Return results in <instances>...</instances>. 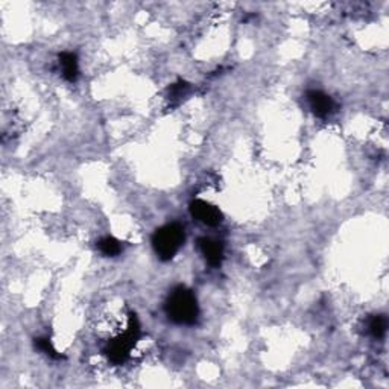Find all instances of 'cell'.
<instances>
[{"mask_svg":"<svg viewBox=\"0 0 389 389\" xmlns=\"http://www.w3.org/2000/svg\"><path fill=\"white\" fill-rule=\"evenodd\" d=\"M386 328H388V321L383 315H376V317H372L370 319L368 330L376 339H381V337L386 335Z\"/></svg>","mask_w":389,"mask_h":389,"instance_id":"9c48e42d","label":"cell"},{"mask_svg":"<svg viewBox=\"0 0 389 389\" xmlns=\"http://www.w3.org/2000/svg\"><path fill=\"white\" fill-rule=\"evenodd\" d=\"M190 215H192L196 221L209 227H216L224 221L222 211L215 207L213 204L202 200H193L190 202Z\"/></svg>","mask_w":389,"mask_h":389,"instance_id":"277c9868","label":"cell"},{"mask_svg":"<svg viewBox=\"0 0 389 389\" xmlns=\"http://www.w3.org/2000/svg\"><path fill=\"white\" fill-rule=\"evenodd\" d=\"M165 311L167 318L180 326H193L200 317V306L195 293L186 286H177L171 291Z\"/></svg>","mask_w":389,"mask_h":389,"instance_id":"6da1fadb","label":"cell"},{"mask_svg":"<svg viewBox=\"0 0 389 389\" xmlns=\"http://www.w3.org/2000/svg\"><path fill=\"white\" fill-rule=\"evenodd\" d=\"M189 89H190V85L187 83H185V81H178L177 84H172L171 87H169L167 98L171 102L181 101V98H185L187 94Z\"/></svg>","mask_w":389,"mask_h":389,"instance_id":"8fae6325","label":"cell"},{"mask_svg":"<svg viewBox=\"0 0 389 389\" xmlns=\"http://www.w3.org/2000/svg\"><path fill=\"white\" fill-rule=\"evenodd\" d=\"M140 322H138L136 313H129L128 327L125 328L123 333L109 341L105 347L108 361L114 365H122L127 362L131 355V350H133L137 341L140 339Z\"/></svg>","mask_w":389,"mask_h":389,"instance_id":"7a4b0ae2","label":"cell"},{"mask_svg":"<svg viewBox=\"0 0 389 389\" xmlns=\"http://www.w3.org/2000/svg\"><path fill=\"white\" fill-rule=\"evenodd\" d=\"M35 348H39L41 353H45L49 357L56 359V361H60V359H63V356L55 350V347L52 345V342H50L49 337H36V339H35Z\"/></svg>","mask_w":389,"mask_h":389,"instance_id":"30bf717a","label":"cell"},{"mask_svg":"<svg viewBox=\"0 0 389 389\" xmlns=\"http://www.w3.org/2000/svg\"><path fill=\"white\" fill-rule=\"evenodd\" d=\"M307 104H309L312 113L319 117V119H326L330 114L335 112V101L321 90H309L306 94Z\"/></svg>","mask_w":389,"mask_h":389,"instance_id":"5b68a950","label":"cell"},{"mask_svg":"<svg viewBox=\"0 0 389 389\" xmlns=\"http://www.w3.org/2000/svg\"><path fill=\"white\" fill-rule=\"evenodd\" d=\"M98 249L105 257H117L123 251V246L120 240H117L113 236H105L98 242Z\"/></svg>","mask_w":389,"mask_h":389,"instance_id":"ba28073f","label":"cell"},{"mask_svg":"<svg viewBox=\"0 0 389 389\" xmlns=\"http://www.w3.org/2000/svg\"><path fill=\"white\" fill-rule=\"evenodd\" d=\"M186 240L185 227L177 222L166 224L156 230L152 234V246L154 251L158 255L160 260L169 262L178 254L182 244Z\"/></svg>","mask_w":389,"mask_h":389,"instance_id":"3957f363","label":"cell"},{"mask_svg":"<svg viewBox=\"0 0 389 389\" xmlns=\"http://www.w3.org/2000/svg\"><path fill=\"white\" fill-rule=\"evenodd\" d=\"M198 249L202 254L205 262L213 268H219L224 260V245L213 238L198 239Z\"/></svg>","mask_w":389,"mask_h":389,"instance_id":"8992f818","label":"cell"},{"mask_svg":"<svg viewBox=\"0 0 389 389\" xmlns=\"http://www.w3.org/2000/svg\"><path fill=\"white\" fill-rule=\"evenodd\" d=\"M58 61H60V67L63 78L69 83H75L79 76V63L78 56L73 52H63L58 56Z\"/></svg>","mask_w":389,"mask_h":389,"instance_id":"52a82bcc","label":"cell"}]
</instances>
